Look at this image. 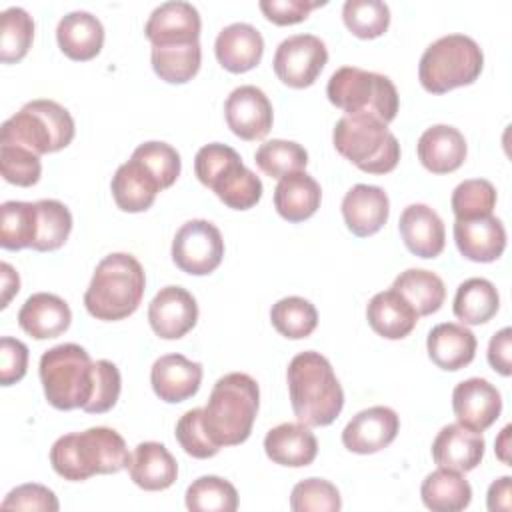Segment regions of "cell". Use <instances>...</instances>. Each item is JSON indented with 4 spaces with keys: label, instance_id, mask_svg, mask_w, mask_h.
Here are the masks:
<instances>
[{
    "label": "cell",
    "instance_id": "6da1fadb",
    "mask_svg": "<svg viewBox=\"0 0 512 512\" xmlns=\"http://www.w3.org/2000/svg\"><path fill=\"white\" fill-rule=\"evenodd\" d=\"M290 404L298 422L318 428L332 424L344 408V390L326 356L314 350L296 354L286 370Z\"/></svg>",
    "mask_w": 512,
    "mask_h": 512
},
{
    "label": "cell",
    "instance_id": "7a4b0ae2",
    "mask_svg": "<svg viewBox=\"0 0 512 512\" xmlns=\"http://www.w3.org/2000/svg\"><path fill=\"white\" fill-rule=\"evenodd\" d=\"M124 438L106 426L60 436L50 448V464L64 480L80 482L94 474H116L130 464Z\"/></svg>",
    "mask_w": 512,
    "mask_h": 512
},
{
    "label": "cell",
    "instance_id": "3957f363",
    "mask_svg": "<svg viewBox=\"0 0 512 512\" xmlns=\"http://www.w3.org/2000/svg\"><path fill=\"white\" fill-rule=\"evenodd\" d=\"M146 288L142 264L126 252L104 256L84 292V306L96 320L116 322L136 312Z\"/></svg>",
    "mask_w": 512,
    "mask_h": 512
},
{
    "label": "cell",
    "instance_id": "277c9868",
    "mask_svg": "<svg viewBox=\"0 0 512 512\" xmlns=\"http://www.w3.org/2000/svg\"><path fill=\"white\" fill-rule=\"evenodd\" d=\"M260 406L258 382L244 372H230L216 380L204 406V426L210 438L222 446L248 440Z\"/></svg>",
    "mask_w": 512,
    "mask_h": 512
},
{
    "label": "cell",
    "instance_id": "5b68a950",
    "mask_svg": "<svg viewBox=\"0 0 512 512\" xmlns=\"http://www.w3.org/2000/svg\"><path fill=\"white\" fill-rule=\"evenodd\" d=\"M334 148L368 174H388L400 160V144L388 124L370 114H344L332 132Z\"/></svg>",
    "mask_w": 512,
    "mask_h": 512
},
{
    "label": "cell",
    "instance_id": "8992f818",
    "mask_svg": "<svg viewBox=\"0 0 512 512\" xmlns=\"http://www.w3.org/2000/svg\"><path fill=\"white\" fill-rule=\"evenodd\" d=\"M38 372L44 396L56 410H74L88 404L94 386V362L82 346L66 342L46 350Z\"/></svg>",
    "mask_w": 512,
    "mask_h": 512
},
{
    "label": "cell",
    "instance_id": "52a82bcc",
    "mask_svg": "<svg viewBox=\"0 0 512 512\" xmlns=\"http://www.w3.org/2000/svg\"><path fill=\"white\" fill-rule=\"evenodd\" d=\"M194 172L228 208L248 210L262 198L260 178L248 170L240 154L226 144L212 142L202 146L194 158Z\"/></svg>",
    "mask_w": 512,
    "mask_h": 512
},
{
    "label": "cell",
    "instance_id": "ba28073f",
    "mask_svg": "<svg viewBox=\"0 0 512 512\" xmlns=\"http://www.w3.org/2000/svg\"><path fill=\"white\" fill-rule=\"evenodd\" d=\"M70 112L54 100H32L2 124L0 144L22 146L38 156L66 148L74 138Z\"/></svg>",
    "mask_w": 512,
    "mask_h": 512
},
{
    "label": "cell",
    "instance_id": "9c48e42d",
    "mask_svg": "<svg viewBox=\"0 0 512 512\" xmlns=\"http://www.w3.org/2000/svg\"><path fill=\"white\" fill-rule=\"evenodd\" d=\"M484 66V54L466 34H448L432 42L418 64V78L426 92L444 94L472 84Z\"/></svg>",
    "mask_w": 512,
    "mask_h": 512
},
{
    "label": "cell",
    "instance_id": "30bf717a",
    "mask_svg": "<svg viewBox=\"0 0 512 512\" xmlns=\"http://www.w3.org/2000/svg\"><path fill=\"white\" fill-rule=\"evenodd\" d=\"M328 100L346 114H370L390 124L398 112L394 82L378 72L356 66L338 68L326 86Z\"/></svg>",
    "mask_w": 512,
    "mask_h": 512
},
{
    "label": "cell",
    "instance_id": "8fae6325",
    "mask_svg": "<svg viewBox=\"0 0 512 512\" xmlns=\"http://www.w3.org/2000/svg\"><path fill=\"white\" fill-rule=\"evenodd\" d=\"M224 258V240L220 230L202 218L184 222L172 240L174 264L192 276L214 272Z\"/></svg>",
    "mask_w": 512,
    "mask_h": 512
},
{
    "label": "cell",
    "instance_id": "7c38bea8",
    "mask_svg": "<svg viewBox=\"0 0 512 512\" xmlns=\"http://www.w3.org/2000/svg\"><path fill=\"white\" fill-rule=\"evenodd\" d=\"M328 62L326 44L314 34H294L282 40L274 52V72L290 88H308Z\"/></svg>",
    "mask_w": 512,
    "mask_h": 512
},
{
    "label": "cell",
    "instance_id": "4fadbf2b",
    "mask_svg": "<svg viewBox=\"0 0 512 512\" xmlns=\"http://www.w3.org/2000/svg\"><path fill=\"white\" fill-rule=\"evenodd\" d=\"M228 128L242 140H262L272 128V104L268 96L252 84L234 88L224 102Z\"/></svg>",
    "mask_w": 512,
    "mask_h": 512
},
{
    "label": "cell",
    "instance_id": "5bb4252c",
    "mask_svg": "<svg viewBox=\"0 0 512 512\" xmlns=\"http://www.w3.org/2000/svg\"><path fill=\"white\" fill-rule=\"evenodd\" d=\"M198 320L196 298L182 286H164L148 304V322L156 336L178 340L186 336Z\"/></svg>",
    "mask_w": 512,
    "mask_h": 512
},
{
    "label": "cell",
    "instance_id": "9a60e30c",
    "mask_svg": "<svg viewBox=\"0 0 512 512\" xmlns=\"http://www.w3.org/2000/svg\"><path fill=\"white\" fill-rule=\"evenodd\" d=\"M400 430L398 414L388 406L360 410L342 430V444L354 454H374L394 442Z\"/></svg>",
    "mask_w": 512,
    "mask_h": 512
},
{
    "label": "cell",
    "instance_id": "2e32d148",
    "mask_svg": "<svg viewBox=\"0 0 512 512\" xmlns=\"http://www.w3.org/2000/svg\"><path fill=\"white\" fill-rule=\"evenodd\" d=\"M452 410L458 424L484 432L502 412V396L494 384L484 378H468L454 386Z\"/></svg>",
    "mask_w": 512,
    "mask_h": 512
},
{
    "label": "cell",
    "instance_id": "e0dca14e",
    "mask_svg": "<svg viewBox=\"0 0 512 512\" xmlns=\"http://www.w3.org/2000/svg\"><path fill=\"white\" fill-rule=\"evenodd\" d=\"M200 14L190 2L172 0L156 6L144 26L146 38L152 46L190 44L200 38Z\"/></svg>",
    "mask_w": 512,
    "mask_h": 512
},
{
    "label": "cell",
    "instance_id": "ac0fdd59",
    "mask_svg": "<svg viewBox=\"0 0 512 512\" xmlns=\"http://www.w3.org/2000/svg\"><path fill=\"white\" fill-rule=\"evenodd\" d=\"M154 394L168 402L178 404L192 398L202 382V364L192 362L182 354L160 356L150 370Z\"/></svg>",
    "mask_w": 512,
    "mask_h": 512
},
{
    "label": "cell",
    "instance_id": "d6986e66",
    "mask_svg": "<svg viewBox=\"0 0 512 512\" xmlns=\"http://www.w3.org/2000/svg\"><path fill=\"white\" fill-rule=\"evenodd\" d=\"M390 200L380 186L356 184L342 198V216L348 230L366 238L376 234L388 220Z\"/></svg>",
    "mask_w": 512,
    "mask_h": 512
},
{
    "label": "cell",
    "instance_id": "ffe728a7",
    "mask_svg": "<svg viewBox=\"0 0 512 512\" xmlns=\"http://www.w3.org/2000/svg\"><path fill=\"white\" fill-rule=\"evenodd\" d=\"M214 52L222 68L242 74L260 64L264 54V38L252 24L234 22L218 32Z\"/></svg>",
    "mask_w": 512,
    "mask_h": 512
},
{
    "label": "cell",
    "instance_id": "44dd1931",
    "mask_svg": "<svg viewBox=\"0 0 512 512\" xmlns=\"http://www.w3.org/2000/svg\"><path fill=\"white\" fill-rule=\"evenodd\" d=\"M418 160L432 174H450L466 160L464 134L448 124H436L422 132L416 144Z\"/></svg>",
    "mask_w": 512,
    "mask_h": 512
},
{
    "label": "cell",
    "instance_id": "7402d4cb",
    "mask_svg": "<svg viewBox=\"0 0 512 512\" xmlns=\"http://www.w3.org/2000/svg\"><path fill=\"white\" fill-rule=\"evenodd\" d=\"M406 248L420 258H436L444 250L446 230L442 218L426 204H410L398 220Z\"/></svg>",
    "mask_w": 512,
    "mask_h": 512
},
{
    "label": "cell",
    "instance_id": "603a6c76",
    "mask_svg": "<svg viewBox=\"0 0 512 512\" xmlns=\"http://www.w3.org/2000/svg\"><path fill=\"white\" fill-rule=\"evenodd\" d=\"M454 242L472 262H494L506 248V230L496 216L454 222Z\"/></svg>",
    "mask_w": 512,
    "mask_h": 512
},
{
    "label": "cell",
    "instance_id": "cb8c5ba5",
    "mask_svg": "<svg viewBox=\"0 0 512 512\" xmlns=\"http://www.w3.org/2000/svg\"><path fill=\"white\" fill-rule=\"evenodd\" d=\"M266 456L280 466L302 468L314 462L318 454V440L310 426L302 422H284L268 430L264 438Z\"/></svg>",
    "mask_w": 512,
    "mask_h": 512
},
{
    "label": "cell",
    "instance_id": "d4e9b609",
    "mask_svg": "<svg viewBox=\"0 0 512 512\" xmlns=\"http://www.w3.org/2000/svg\"><path fill=\"white\" fill-rule=\"evenodd\" d=\"M72 322L66 300L50 292H36L26 298L18 312L20 328L36 340H48L64 334Z\"/></svg>",
    "mask_w": 512,
    "mask_h": 512
},
{
    "label": "cell",
    "instance_id": "484cf974",
    "mask_svg": "<svg viewBox=\"0 0 512 512\" xmlns=\"http://www.w3.org/2000/svg\"><path fill=\"white\" fill-rule=\"evenodd\" d=\"M484 456V438L462 424H446L432 442V458L442 468L474 470Z\"/></svg>",
    "mask_w": 512,
    "mask_h": 512
},
{
    "label": "cell",
    "instance_id": "4316f807",
    "mask_svg": "<svg viewBox=\"0 0 512 512\" xmlns=\"http://www.w3.org/2000/svg\"><path fill=\"white\" fill-rule=\"evenodd\" d=\"M56 40L70 60L86 62L100 54L104 44V26L94 14L74 10L60 18L56 26Z\"/></svg>",
    "mask_w": 512,
    "mask_h": 512
},
{
    "label": "cell",
    "instance_id": "83f0119b",
    "mask_svg": "<svg viewBox=\"0 0 512 512\" xmlns=\"http://www.w3.org/2000/svg\"><path fill=\"white\" fill-rule=\"evenodd\" d=\"M366 318L378 336L386 340H402L414 330L420 316L400 292L390 288L370 298Z\"/></svg>",
    "mask_w": 512,
    "mask_h": 512
},
{
    "label": "cell",
    "instance_id": "f1b7e54d",
    "mask_svg": "<svg viewBox=\"0 0 512 512\" xmlns=\"http://www.w3.org/2000/svg\"><path fill=\"white\" fill-rule=\"evenodd\" d=\"M426 348L438 368L456 372L474 360L476 336L464 324L442 322L428 332Z\"/></svg>",
    "mask_w": 512,
    "mask_h": 512
},
{
    "label": "cell",
    "instance_id": "f546056e",
    "mask_svg": "<svg viewBox=\"0 0 512 512\" xmlns=\"http://www.w3.org/2000/svg\"><path fill=\"white\" fill-rule=\"evenodd\" d=\"M132 482L148 492L166 490L176 482L178 464L168 448L160 442H140L128 464Z\"/></svg>",
    "mask_w": 512,
    "mask_h": 512
},
{
    "label": "cell",
    "instance_id": "4dcf8cb0",
    "mask_svg": "<svg viewBox=\"0 0 512 512\" xmlns=\"http://www.w3.org/2000/svg\"><path fill=\"white\" fill-rule=\"evenodd\" d=\"M110 190L120 210L144 212L154 204L156 194L162 188L142 162H138L136 158H130L128 162L118 166V170L114 172Z\"/></svg>",
    "mask_w": 512,
    "mask_h": 512
},
{
    "label": "cell",
    "instance_id": "1f68e13d",
    "mask_svg": "<svg viewBox=\"0 0 512 512\" xmlns=\"http://www.w3.org/2000/svg\"><path fill=\"white\" fill-rule=\"evenodd\" d=\"M320 200V184L302 170L282 176L274 188V208L288 222H302L314 216Z\"/></svg>",
    "mask_w": 512,
    "mask_h": 512
},
{
    "label": "cell",
    "instance_id": "d6a6232c",
    "mask_svg": "<svg viewBox=\"0 0 512 512\" xmlns=\"http://www.w3.org/2000/svg\"><path fill=\"white\" fill-rule=\"evenodd\" d=\"M420 496L424 506L434 512H460L470 504L472 488L462 472L438 466L424 478Z\"/></svg>",
    "mask_w": 512,
    "mask_h": 512
},
{
    "label": "cell",
    "instance_id": "836d02e7",
    "mask_svg": "<svg viewBox=\"0 0 512 512\" xmlns=\"http://www.w3.org/2000/svg\"><path fill=\"white\" fill-rule=\"evenodd\" d=\"M454 316L462 324L478 326L492 320L500 308L496 286L486 278H468L456 288Z\"/></svg>",
    "mask_w": 512,
    "mask_h": 512
},
{
    "label": "cell",
    "instance_id": "e575fe53",
    "mask_svg": "<svg viewBox=\"0 0 512 512\" xmlns=\"http://www.w3.org/2000/svg\"><path fill=\"white\" fill-rule=\"evenodd\" d=\"M392 288L410 302V306L416 310L418 316H430L438 312L446 298V288L442 278L422 268H408L400 272L394 278Z\"/></svg>",
    "mask_w": 512,
    "mask_h": 512
},
{
    "label": "cell",
    "instance_id": "d590c367",
    "mask_svg": "<svg viewBox=\"0 0 512 512\" xmlns=\"http://www.w3.org/2000/svg\"><path fill=\"white\" fill-rule=\"evenodd\" d=\"M152 68L160 80L168 84H184L192 80L202 62L200 42L174 44V46H152Z\"/></svg>",
    "mask_w": 512,
    "mask_h": 512
},
{
    "label": "cell",
    "instance_id": "8d00e7d4",
    "mask_svg": "<svg viewBox=\"0 0 512 512\" xmlns=\"http://www.w3.org/2000/svg\"><path fill=\"white\" fill-rule=\"evenodd\" d=\"M38 228L36 202L8 200L0 206V246L6 250L32 248Z\"/></svg>",
    "mask_w": 512,
    "mask_h": 512
},
{
    "label": "cell",
    "instance_id": "74e56055",
    "mask_svg": "<svg viewBox=\"0 0 512 512\" xmlns=\"http://www.w3.org/2000/svg\"><path fill=\"white\" fill-rule=\"evenodd\" d=\"M272 326L278 334L290 340L308 338L318 326V312L312 302L300 296H286L272 304Z\"/></svg>",
    "mask_w": 512,
    "mask_h": 512
},
{
    "label": "cell",
    "instance_id": "f35d334b",
    "mask_svg": "<svg viewBox=\"0 0 512 512\" xmlns=\"http://www.w3.org/2000/svg\"><path fill=\"white\" fill-rule=\"evenodd\" d=\"M186 508L192 512H234L238 492L220 476H200L186 490Z\"/></svg>",
    "mask_w": 512,
    "mask_h": 512
},
{
    "label": "cell",
    "instance_id": "ab89813d",
    "mask_svg": "<svg viewBox=\"0 0 512 512\" xmlns=\"http://www.w3.org/2000/svg\"><path fill=\"white\" fill-rule=\"evenodd\" d=\"M38 228L32 244L38 252H52L64 246L72 232V214L60 200H38Z\"/></svg>",
    "mask_w": 512,
    "mask_h": 512
},
{
    "label": "cell",
    "instance_id": "60d3db41",
    "mask_svg": "<svg viewBox=\"0 0 512 512\" xmlns=\"http://www.w3.org/2000/svg\"><path fill=\"white\" fill-rule=\"evenodd\" d=\"M254 162L266 176L282 178L286 174L304 170L308 164V152L298 142L276 138L258 146Z\"/></svg>",
    "mask_w": 512,
    "mask_h": 512
},
{
    "label": "cell",
    "instance_id": "b9f144b4",
    "mask_svg": "<svg viewBox=\"0 0 512 512\" xmlns=\"http://www.w3.org/2000/svg\"><path fill=\"white\" fill-rule=\"evenodd\" d=\"M2 28H0V60L4 64H12V62H20L30 46H32V38H34V20L32 16L20 8V6H12L6 8L2 14Z\"/></svg>",
    "mask_w": 512,
    "mask_h": 512
},
{
    "label": "cell",
    "instance_id": "7bdbcfd3",
    "mask_svg": "<svg viewBox=\"0 0 512 512\" xmlns=\"http://www.w3.org/2000/svg\"><path fill=\"white\" fill-rule=\"evenodd\" d=\"M346 28L362 40L382 36L390 26V8L380 0H346L342 6Z\"/></svg>",
    "mask_w": 512,
    "mask_h": 512
},
{
    "label": "cell",
    "instance_id": "ee69618b",
    "mask_svg": "<svg viewBox=\"0 0 512 512\" xmlns=\"http://www.w3.org/2000/svg\"><path fill=\"white\" fill-rule=\"evenodd\" d=\"M450 204L456 220L492 216V210L496 206V188L484 178L464 180L454 188Z\"/></svg>",
    "mask_w": 512,
    "mask_h": 512
},
{
    "label": "cell",
    "instance_id": "f6af8a7d",
    "mask_svg": "<svg viewBox=\"0 0 512 512\" xmlns=\"http://www.w3.org/2000/svg\"><path fill=\"white\" fill-rule=\"evenodd\" d=\"M290 508L294 512H338L342 500L332 482L324 478H306L292 488Z\"/></svg>",
    "mask_w": 512,
    "mask_h": 512
},
{
    "label": "cell",
    "instance_id": "bcb514c9",
    "mask_svg": "<svg viewBox=\"0 0 512 512\" xmlns=\"http://www.w3.org/2000/svg\"><path fill=\"white\" fill-rule=\"evenodd\" d=\"M176 440L182 450L198 460L212 458L220 452V446L210 438L204 426V408H192L176 422Z\"/></svg>",
    "mask_w": 512,
    "mask_h": 512
},
{
    "label": "cell",
    "instance_id": "7dc6e473",
    "mask_svg": "<svg viewBox=\"0 0 512 512\" xmlns=\"http://www.w3.org/2000/svg\"><path fill=\"white\" fill-rule=\"evenodd\" d=\"M132 158L142 162L152 172L162 190L170 188L180 176V154L166 142H144L132 152Z\"/></svg>",
    "mask_w": 512,
    "mask_h": 512
},
{
    "label": "cell",
    "instance_id": "c3c4849f",
    "mask_svg": "<svg viewBox=\"0 0 512 512\" xmlns=\"http://www.w3.org/2000/svg\"><path fill=\"white\" fill-rule=\"evenodd\" d=\"M0 172L2 178L16 186H32L40 180V156L12 144H0Z\"/></svg>",
    "mask_w": 512,
    "mask_h": 512
},
{
    "label": "cell",
    "instance_id": "681fc988",
    "mask_svg": "<svg viewBox=\"0 0 512 512\" xmlns=\"http://www.w3.org/2000/svg\"><path fill=\"white\" fill-rule=\"evenodd\" d=\"M120 388H122V378H120V370L116 368V364L110 360H96L94 362L92 396L82 410L88 414L108 412L118 402Z\"/></svg>",
    "mask_w": 512,
    "mask_h": 512
},
{
    "label": "cell",
    "instance_id": "f907efd6",
    "mask_svg": "<svg viewBox=\"0 0 512 512\" xmlns=\"http://www.w3.org/2000/svg\"><path fill=\"white\" fill-rule=\"evenodd\" d=\"M4 510H40L56 512L60 508L56 494L42 484H22L6 494L0 504Z\"/></svg>",
    "mask_w": 512,
    "mask_h": 512
},
{
    "label": "cell",
    "instance_id": "816d5d0a",
    "mask_svg": "<svg viewBox=\"0 0 512 512\" xmlns=\"http://www.w3.org/2000/svg\"><path fill=\"white\" fill-rule=\"evenodd\" d=\"M28 346L12 336L0 340V384L10 386L26 376Z\"/></svg>",
    "mask_w": 512,
    "mask_h": 512
},
{
    "label": "cell",
    "instance_id": "f5cc1de1",
    "mask_svg": "<svg viewBox=\"0 0 512 512\" xmlns=\"http://www.w3.org/2000/svg\"><path fill=\"white\" fill-rule=\"evenodd\" d=\"M326 2H312V0H260L258 6L262 10V14L266 16V20H270L272 24L278 26H288V24H298L302 20L308 18V14L318 8L324 6Z\"/></svg>",
    "mask_w": 512,
    "mask_h": 512
},
{
    "label": "cell",
    "instance_id": "db71d44e",
    "mask_svg": "<svg viewBox=\"0 0 512 512\" xmlns=\"http://www.w3.org/2000/svg\"><path fill=\"white\" fill-rule=\"evenodd\" d=\"M510 342H512V330L506 326V328L498 330L490 338V344H488V362L502 376H510L512 374Z\"/></svg>",
    "mask_w": 512,
    "mask_h": 512
},
{
    "label": "cell",
    "instance_id": "11a10c76",
    "mask_svg": "<svg viewBox=\"0 0 512 512\" xmlns=\"http://www.w3.org/2000/svg\"><path fill=\"white\" fill-rule=\"evenodd\" d=\"M510 476L494 480L488 488V510L490 512H508L510 510Z\"/></svg>",
    "mask_w": 512,
    "mask_h": 512
},
{
    "label": "cell",
    "instance_id": "9f6ffc18",
    "mask_svg": "<svg viewBox=\"0 0 512 512\" xmlns=\"http://www.w3.org/2000/svg\"><path fill=\"white\" fill-rule=\"evenodd\" d=\"M0 274H2V300H0V308H6L8 302L12 300V296L18 294V290H20V278H18V272L8 262L0 264Z\"/></svg>",
    "mask_w": 512,
    "mask_h": 512
},
{
    "label": "cell",
    "instance_id": "6f0895ef",
    "mask_svg": "<svg viewBox=\"0 0 512 512\" xmlns=\"http://www.w3.org/2000/svg\"><path fill=\"white\" fill-rule=\"evenodd\" d=\"M510 426H504V430L500 432V436L496 438V454L504 464H510V456H508V448H510Z\"/></svg>",
    "mask_w": 512,
    "mask_h": 512
}]
</instances>
